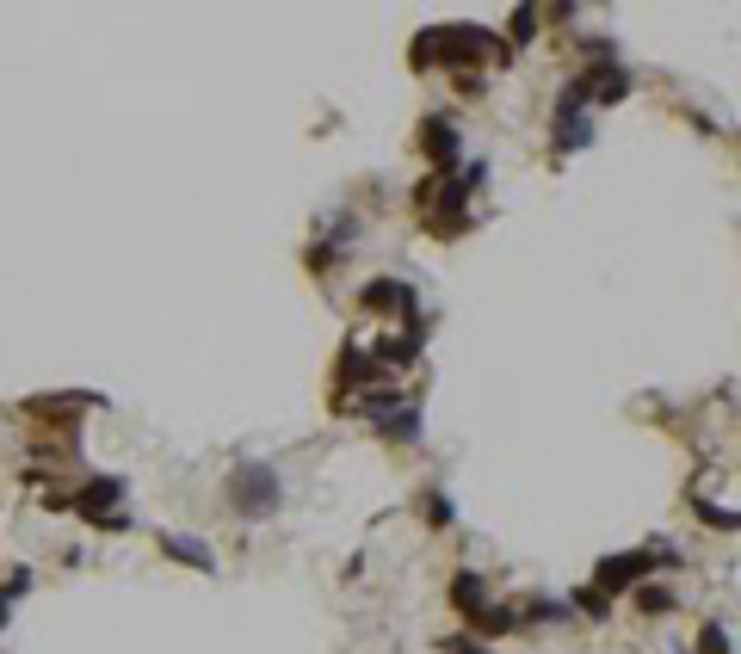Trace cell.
<instances>
[{
    "instance_id": "obj_1",
    "label": "cell",
    "mask_w": 741,
    "mask_h": 654,
    "mask_svg": "<svg viewBox=\"0 0 741 654\" xmlns=\"http://www.w3.org/2000/svg\"><path fill=\"white\" fill-rule=\"evenodd\" d=\"M482 173H488V161H470V167H457V173H433V179H420V186H414V204H420V216H427V229L439 241L470 229V192L482 186Z\"/></svg>"
},
{
    "instance_id": "obj_2",
    "label": "cell",
    "mask_w": 741,
    "mask_h": 654,
    "mask_svg": "<svg viewBox=\"0 0 741 654\" xmlns=\"http://www.w3.org/2000/svg\"><path fill=\"white\" fill-rule=\"evenodd\" d=\"M433 62H501V44L476 25H439L414 38V68H433Z\"/></svg>"
},
{
    "instance_id": "obj_3",
    "label": "cell",
    "mask_w": 741,
    "mask_h": 654,
    "mask_svg": "<svg viewBox=\"0 0 741 654\" xmlns=\"http://www.w3.org/2000/svg\"><path fill=\"white\" fill-rule=\"evenodd\" d=\"M278 500H285V488H278V469H266V463H241L235 476H229V506H235L241 519L278 513Z\"/></svg>"
},
{
    "instance_id": "obj_4",
    "label": "cell",
    "mask_w": 741,
    "mask_h": 654,
    "mask_svg": "<svg viewBox=\"0 0 741 654\" xmlns=\"http://www.w3.org/2000/svg\"><path fill=\"white\" fill-rule=\"evenodd\" d=\"M649 568H661L655 550H624V556H606V562H599L593 580H599V593H630V587H643Z\"/></svg>"
},
{
    "instance_id": "obj_5",
    "label": "cell",
    "mask_w": 741,
    "mask_h": 654,
    "mask_svg": "<svg viewBox=\"0 0 741 654\" xmlns=\"http://www.w3.org/2000/svg\"><path fill=\"white\" fill-rule=\"evenodd\" d=\"M420 155H427L433 167H451L457 155H464V136L451 130V118H427V124H420Z\"/></svg>"
},
{
    "instance_id": "obj_6",
    "label": "cell",
    "mask_w": 741,
    "mask_h": 654,
    "mask_svg": "<svg viewBox=\"0 0 741 654\" xmlns=\"http://www.w3.org/2000/svg\"><path fill=\"white\" fill-rule=\"evenodd\" d=\"M118 494H124V482H118V476H99V482H87V488H75V494H68V506H75L81 519L105 525V519H112V513H105V506H112Z\"/></svg>"
},
{
    "instance_id": "obj_7",
    "label": "cell",
    "mask_w": 741,
    "mask_h": 654,
    "mask_svg": "<svg viewBox=\"0 0 741 654\" xmlns=\"http://www.w3.org/2000/svg\"><path fill=\"white\" fill-rule=\"evenodd\" d=\"M359 303H365L371 315H390V309H402V315L414 321V290H408V284H396V278H371V284L359 290Z\"/></svg>"
},
{
    "instance_id": "obj_8",
    "label": "cell",
    "mask_w": 741,
    "mask_h": 654,
    "mask_svg": "<svg viewBox=\"0 0 741 654\" xmlns=\"http://www.w3.org/2000/svg\"><path fill=\"white\" fill-rule=\"evenodd\" d=\"M451 605L464 611V617H482V611H488V580H482L476 568H464V574L451 580Z\"/></svg>"
},
{
    "instance_id": "obj_9",
    "label": "cell",
    "mask_w": 741,
    "mask_h": 654,
    "mask_svg": "<svg viewBox=\"0 0 741 654\" xmlns=\"http://www.w3.org/2000/svg\"><path fill=\"white\" fill-rule=\"evenodd\" d=\"M161 550H167L173 562H192L198 574H217V556H210V543H198V537H180V531H167V537H161Z\"/></svg>"
},
{
    "instance_id": "obj_10",
    "label": "cell",
    "mask_w": 741,
    "mask_h": 654,
    "mask_svg": "<svg viewBox=\"0 0 741 654\" xmlns=\"http://www.w3.org/2000/svg\"><path fill=\"white\" fill-rule=\"evenodd\" d=\"M587 142H593V124L575 105H556V149H587Z\"/></svg>"
},
{
    "instance_id": "obj_11",
    "label": "cell",
    "mask_w": 741,
    "mask_h": 654,
    "mask_svg": "<svg viewBox=\"0 0 741 654\" xmlns=\"http://www.w3.org/2000/svg\"><path fill=\"white\" fill-rule=\"evenodd\" d=\"M470 624H476L482 636H507V630H519V611H507V605H488L482 617H470Z\"/></svg>"
},
{
    "instance_id": "obj_12",
    "label": "cell",
    "mask_w": 741,
    "mask_h": 654,
    "mask_svg": "<svg viewBox=\"0 0 741 654\" xmlns=\"http://www.w3.org/2000/svg\"><path fill=\"white\" fill-rule=\"evenodd\" d=\"M383 432H390V439H402V445H408V439H420V414H414V408H396L390 420H383Z\"/></svg>"
},
{
    "instance_id": "obj_13",
    "label": "cell",
    "mask_w": 741,
    "mask_h": 654,
    "mask_svg": "<svg viewBox=\"0 0 741 654\" xmlns=\"http://www.w3.org/2000/svg\"><path fill=\"white\" fill-rule=\"evenodd\" d=\"M637 611H643V617L674 611V593H667V587H637Z\"/></svg>"
},
{
    "instance_id": "obj_14",
    "label": "cell",
    "mask_w": 741,
    "mask_h": 654,
    "mask_svg": "<svg viewBox=\"0 0 741 654\" xmlns=\"http://www.w3.org/2000/svg\"><path fill=\"white\" fill-rule=\"evenodd\" d=\"M698 506V519H711L717 531H741V513H729V506H711V500H692Z\"/></svg>"
},
{
    "instance_id": "obj_15",
    "label": "cell",
    "mask_w": 741,
    "mask_h": 654,
    "mask_svg": "<svg viewBox=\"0 0 741 654\" xmlns=\"http://www.w3.org/2000/svg\"><path fill=\"white\" fill-rule=\"evenodd\" d=\"M729 648H735V642H729L723 624H704V630H698V654H729Z\"/></svg>"
},
{
    "instance_id": "obj_16",
    "label": "cell",
    "mask_w": 741,
    "mask_h": 654,
    "mask_svg": "<svg viewBox=\"0 0 741 654\" xmlns=\"http://www.w3.org/2000/svg\"><path fill=\"white\" fill-rule=\"evenodd\" d=\"M538 38V7H519L513 13V44H532Z\"/></svg>"
},
{
    "instance_id": "obj_17",
    "label": "cell",
    "mask_w": 741,
    "mask_h": 654,
    "mask_svg": "<svg viewBox=\"0 0 741 654\" xmlns=\"http://www.w3.org/2000/svg\"><path fill=\"white\" fill-rule=\"evenodd\" d=\"M427 519H433V531L451 525V500H445V494H427Z\"/></svg>"
},
{
    "instance_id": "obj_18",
    "label": "cell",
    "mask_w": 741,
    "mask_h": 654,
    "mask_svg": "<svg viewBox=\"0 0 741 654\" xmlns=\"http://www.w3.org/2000/svg\"><path fill=\"white\" fill-rule=\"evenodd\" d=\"M569 605H581L587 617H606V593H569Z\"/></svg>"
},
{
    "instance_id": "obj_19",
    "label": "cell",
    "mask_w": 741,
    "mask_h": 654,
    "mask_svg": "<svg viewBox=\"0 0 741 654\" xmlns=\"http://www.w3.org/2000/svg\"><path fill=\"white\" fill-rule=\"evenodd\" d=\"M19 593H31V568H19V574H13V580H7V593H0V605H13V599H19Z\"/></svg>"
},
{
    "instance_id": "obj_20",
    "label": "cell",
    "mask_w": 741,
    "mask_h": 654,
    "mask_svg": "<svg viewBox=\"0 0 741 654\" xmlns=\"http://www.w3.org/2000/svg\"><path fill=\"white\" fill-rule=\"evenodd\" d=\"M457 654H488V648L482 642H457Z\"/></svg>"
},
{
    "instance_id": "obj_21",
    "label": "cell",
    "mask_w": 741,
    "mask_h": 654,
    "mask_svg": "<svg viewBox=\"0 0 741 654\" xmlns=\"http://www.w3.org/2000/svg\"><path fill=\"white\" fill-rule=\"evenodd\" d=\"M0 630H7V605H0Z\"/></svg>"
}]
</instances>
